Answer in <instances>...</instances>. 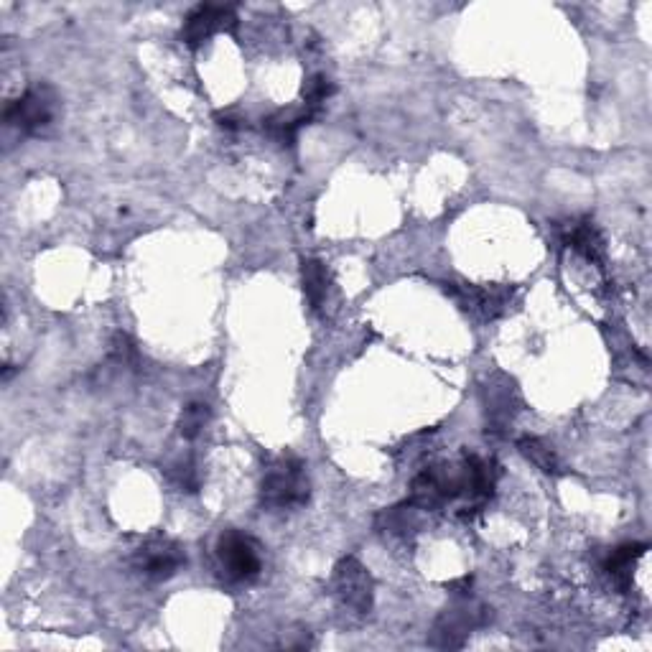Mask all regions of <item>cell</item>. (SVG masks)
<instances>
[{"mask_svg":"<svg viewBox=\"0 0 652 652\" xmlns=\"http://www.w3.org/2000/svg\"><path fill=\"white\" fill-rule=\"evenodd\" d=\"M497 477H500V467L495 459H484L477 454H467L459 464L439 461L413 477L408 502L418 510L436 512L444 510L449 502L464 500L459 515L464 520H472L495 495Z\"/></svg>","mask_w":652,"mask_h":652,"instance_id":"1","label":"cell"},{"mask_svg":"<svg viewBox=\"0 0 652 652\" xmlns=\"http://www.w3.org/2000/svg\"><path fill=\"white\" fill-rule=\"evenodd\" d=\"M311 484L304 461L296 456H278L260 479V502L268 510H296L309 502Z\"/></svg>","mask_w":652,"mask_h":652,"instance_id":"2","label":"cell"},{"mask_svg":"<svg viewBox=\"0 0 652 652\" xmlns=\"http://www.w3.org/2000/svg\"><path fill=\"white\" fill-rule=\"evenodd\" d=\"M62 110L59 92L46 82H34L18 97L6 102L3 107V123L6 128L18 130L21 135H39L54 125Z\"/></svg>","mask_w":652,"mask_h":652,"instance_id":"3","label":"cell"},{"mask_svg":"<svg viewBox=\"0 0 652 652\" xmlns=\"http://www.w3.org/2000/svg\"><path fill=\"white\" fill-rule=\"evenodd\" d=\"M489 619H492V609L487 604L477 602L469 594H454L449 607L433 622L428 645L439 650H461L467 645V637L489 624Z\"/></svg>","mask_w":652,"mask_h":652,"instance_id":"4","label":"cell"},{"mask_svg":"<svg viewBox=\"0 0 652 652\" xmlns=\"http://www.w3.org/2000/svg\"><path fill=\"white\" fill-rule=\"evenodd\" d=\"M214 551H217L222 579L230 584H253L263 574V553H260L258 540L242 530H225L217 538Z\"/></svg>","mask_w":652,"mask_h":652,"instance_id":"5","label":"cell"},{"mask_svg":"<svg viewBox=\"0 0 652 652\" xmlns=\"http://www.w3.org/2000/svg\"><path fill=\"white\" fill-rule=\"evenodd\" d=\"M332 594L342 609L355 617H365L375 604V581L357 556L339 558L332 574Z\"/></svg>","mask_w":652,"mask_h":652,"instance_id":"6","label":"cell"},{"mask_svg":"<svg viewBox=\"0 0 652 652\" xmlns=\"http://www.w3.org/2000/svg\"><path fill=\"white\" fill-rule=\"evenodd\" d=\"M186 563L184 548L171 538H148L146 543L133 551V558H130V566L141 579L153 581V584H161V581L174 579L181 571V566Z\"/></svg>","mask_w":652,"mask_h":652,"instance_id":"7","label":"cell"},{"mask_svg":"<svg viewBox=\"0 0 652 652\" xmlns=\"http://www.w3.org/2000/svg\"><path fill=\"white\" fill-rule=\"evenodd\" d=\"M237 26V13L232 6H214V3H202L192 8L189 16L184 18L181 26V41L192 49H199L204 41L212 39L214 34L232 31Z\"/></svg>","mask_w":652,"mask_h":652,"instance_id":"8","label":"cell"},{"mask_svg":"<svg viewBox=\"0 0 652 652\" xmlns=\"http://www.w3.org/2000/svg\"><path fill=\"white\" fill-rule=\"evenodd\" d=\"M446 291L459 301L461 309L479 314L482 319H497L510 306L512 293H515L512 288L500 286H451Z\"/></svg>","mask_w":652,"mask_h":652,"instance_id":"9","label":"cell"},{"mask_svg":"<svg viewBox=\"0 0 652 652\" xmlns=\"http://www.w3.org/2000/svg\"><path fill=\"white\" fill-rule=\"evenodd\" d=\"M316 113H319V110L309 105L278 110V113L268 115V118L263 120V130L273 138V141L283 143V146H291V143L296 141L298 130L306 128V125L316 118Z\"/></svg>","mask_w":652,"mask_h":652,"instance_id":"10","label":"cell"},{"mask_svg":"<svg viewBox=\"0 0 652 652\" xmlns=\"http://www.w3.org/2000/svg\"><path fill=\"white\" fill-rule=\"evenodd\" d=\"M647 553V543H624V546L614 548L604 561V571L609 574V579L619 586L622 591H627L632 586V574L635 566L642 556Z\"/></svg>","mask_w":652,"mask_h":652,"instance_id":"11","label":"cell"},{"mask_svg":"<svg viewBox=\"0 0 652 652\" xmlns=\"http://www.w3.org/2000/svg\"><path fill=\"white\" fill-rule=\"evenodd\" d=\"M301 283H304V296L309 301L311 311H321L329 298V286H332V276L321 260L304 258L301 260Z\"/></svg>","mask_w":652,"mask_h":652,"instance_id":"12","label":"cell"},{"mask_svg":"<svg viewBox=\"0 0 652 652\" xmlns=\"http://www.w3.org/2000/svg\"><path fill=\"white\" fill-rule=\"evenodd\" d=\"M487 418L489 423H492V431H500V428H505L507 423L512 421V416H515V388H512L510 380H505V385H492V388H487Z\"/></svg>","mask_w":652,"mask_h":652,"instance_id":"13","label":"cell"},{"mask_svg":"<svg viewBox=\"0 0 652 652\" xmlns=\"http://www.w3.org/2000/svg\"><path fill=\"white\" fill-rule=\"evenodd\" d=\"M566 245L584 255L586 260H591V263H602L604 260V240L591 222H576L574 227H568Z\"/></svg>","mask_w":652,"mask_h":652,"instance_id":"14","label":"cell"},{"mask_svg":"<svg viewBox=\"0 0 652 652\" xmlns=\"http://www.w3.org/2000/svg\"><path fill=\"white\" fill-rule=\"evenodd\" d=\"M418 507L411 502L395 505L390 510H383L375 518V528L385 535H408L418 528Z\"/></svg>","mask_w":652,"mask_h":652,"instance_id":"15","label":"cell"},{"mask_svg":"<svg viewBox=\"0 0 652 652\" xmlns=\"http://www.w3.org/2000/svg\"><path fill=\"white\" fill-rule=\"evenodd\" d=\"M518 451L530 464H535L540 472L561 474V461H558L556 451H553L546 441L538 439V436H523V439H518Z\"/></svg>","mask_w":652,"mask_h":652,"instance_id":"16","label":"cell"},{"mask_svg":"<svg viewBox=\"0 0 652 652\" xmlns=\"http://www.w3.org/2000/svg\"><path fill=\"white\" fill-rule=\"evenodd\" d=\"M209 416H212V411H209V405L202 403V400H192V403H186L184 411H181V416H179V423H176L181 439H186V441L197 439L199 433L204 431V426L209 423Z\"/></svg>","mask_w":652,"mask_h":652,"instance_id":"17","label":"cell"},{"mask_svg":"<svg viewBox=\"0 0 652 652\" xmlns=\"http://www.w3.org/2000/svg\"><path fill=\"white\" fill-rule=\"evenodd\" d=\"M107 362H110L115 370H138V365H141V355H138V347H135V342L128 337V334L125 332L113 334Z\"/></svg>","mask_w":652,"mask_h":652,"instance_id":"18","label":"cell"},{"mask_svg":"<svg viewBox=\"0 0 652 652\" xmlns=\"http://www.w3.org/2000/svg\"><path fill=\"white\" fill-rule=\"evenodd\" d=\"M166 477L181 492H197L199 484H202V477H199V469L192 459H179L174 461L169 469H166Z\"/></svg>","mask_w":652,"mask_h":652,"instance_id":"19","label":"cell"},{"mask_svg":"<svg viewBox=\"0 0 652 652\" xmlns=\"http://www.w3.org/2000/svg\"><path fill=\"white\" fill-rule=\"evenodd\" d=\"M332 92H334L332 82H329V79H326L324 74H314V77L306 79L304 100H306V105L316 107V110H319L321 102H326V97L332 95Z\"/></svg>","mask_w":652,"mask_h":652,"instance_id":"20","label":"cell"},{"mask_svg":"<svg viewBox=\"0 0 652 652\" xmlns=\"http://www.w3.org/2000/svg\"><path fill=\"white\" fill-rule=\"evenodd\" d=\"M217 123H220V128H227V130L245 128V120H242V118H235V115H232V113H227V115H217Z\"/></svg>","mask_w":652,"mask_h":652,"instance_id":"21","label":"cell"}]
</instances>
